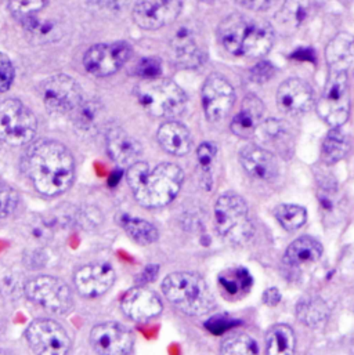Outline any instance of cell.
<instances>
[{"label":"cell","mask_w":354,"mask_h":355,"mask_svg":"<svg viewBox=\"0 0 354 355\" xmlns=\"http://www.w3.org/2000/svg\"><path fill=\"white\" fill-rule=\"evenodd\" d=\"M171 50L180 68L194 69L201 67L206 60V51L199 46L195 31L188 25L177 28L171 40Z\"/></svg>","instance_id":"obj_18"},{"label":"cell","mask_w":354,"mask_h":355,"mask_svg":"<svg viewBox=\"0 0 354 355\" xmlns=\"http://www.w3.org/2000/svg\"><path fill=\"white\" fill-rule=\"evenodd\" d=\"M37 119L33 112L17 98L0 101V141L21 147L33 141Z\"/></svg>","instance_id":"obj_7"},{"label":"cell","mask_w":354,"mask_h":355,"mask_svg":"<svg viewBox=\"0 0 354 355\" xmlns=\"http://www.w3.org/2000/svg\"><path fill=\"white\" fill-rule=\"evenodd\" d=\"M99 7L108 11L122 10L130 0H93Z\"/></svg>","instance_id":"obj_48"},{"label":"cell","mask_w":354,"mask_h":355,"mask_svg":"<svg viewBox=\"0 0 354 355\" xmlns=\"http://www.w3.org/2000/svg\"><path fill=\"white\" fill-rule=\"evenodd\" d=\"M235 325H237V321L227 315H214V317L209 318L205 324L206 329L213 335H223L224 332H227L228 329H231Z\"/></svg>","instance_id":"obj_43"},{"label":"cell","mask_w":354,"mask_h":355,"mask_svg":"<svg viewBox=\"0 0 354 355\" xmlns=\"http://www.w3.org/2000/svg\"><path fill=\"white\" fill-rule=\"evenodd\" d=\"M46 6L47 0H10L8 10L15 19L24 22L39 15Z\"/></svg>","instance_id":"obj_38"},{"label":"cell","mask_w":354,"mask_h":355,"mask_svg":"<svg viewBox=\"0 0 354 355\" xmlns=\"http://www.w3.org/2000/svg\"><path fill=\"white\" fill-rule=\"evenodd\" d=\"M220 355H260L256 340L245 334L227 336L221 346Z\"/></svg>","instance_id":"obj_37"},{"label":"cell","mask_w":354,"mask_h":355,"mask_svg":"<svg viewBox=\"0 0 354 355\" xmlns=\"http://www.w3.org/2000/svg\"><path fill=\"white\" fill-rule=\"evenodd\" d=\"M162 293L181 313L199 317L213 307V296L206 281L194 272H172L162 282Z\"/></svg>","instance_id":"obj_3"},{"label":"cell","mask_w":354,"mask_h":355,"mask_svg":"<svg viewBox=\"0 0 354 355\" xmlns=\"http://www.w3.org/2000/svg\"><path fill=\"white\" fill-rule=\"evenodd\" d=\"M296 347L295 332L284 324L274 325L266 336V355H294Z\"/></svg>","instance_id":"obj_30"},{"label":"cell","mask_w":354,"mask_h":355,"mask_svg":"<svg viewBox=\"0 0 354 355\" xmlns=\"http://www.w3.org/2000/svg\"><path fill=\"white\" fill-rule=\"evenodd\" d=\"M157 139L160 146L174 157H184L192 148L189 130L177 121H167L158 129Z\"/></svg>","instance_id":"obj_23"},{"label":"cell","mask_w":354,"mask_h":355,"mask_svg":"<svg viewBox=\"0 0 354 355\" xmlns=\"http://www.w3.org/2000/svg\"><path fill=\"white\" fill-rule=\"evenodd\" d=\"M142 108L155 118L174 121L184 114L187 96L184 90L169 79L143 80L135 90Z\"/></svg>","instance_id":"obj_4"},{"label":"cell","mask_w":354,"mask_h":355,"mask_svg":"<svg viewBox=\"0 0 354 355\" xmlns=\"http://www.w3.org/2000/svg\"><path fill=\"white\" fill-rule=\"evenodd\" d=\"M276 72V68L269 61H260L258 62L249 72V78L255 83H266L273 78Z\"/></svg>","instance_id":"obj_44"},{"label":"cell","mask_w":354,"mask_h":355,"mask_svg":"<svg viewBox=\"0 0 354 355\" xmlns=\"http://www.w3.org/2000/svg\"><path fill=\"white\" fill-rule=\"evenodd\" d=\"M239 162L246 172L258 181H271L278 173L274 154L260 146H246L239 151Z\"/></svg>","instance_id":"obj_19"},{"label":"cell","mask_w":354,"mask_h":355,"mask_svg":"<svg viewBox=\"0 0 354 355\" xmlns=\"http://www.w3.org/2000/svg\"><path fill=\"white\" fill-rule=\"evenodd\" d=\"M103 114V107L100 101L94 98H83L82 103L75 108V111L69 115L76 129L82 132L93 130Z\"/></svg>","instance_id":"obj_34"},{"label":"cell","mask_w":354,"mask_h":355,"mask_svg":"<svg viewBox=\"0 0 354 355\" xmlns=\"http://www.w3.org/2000/svg\"><path fill=\"white\" fill-rule=\"evenodd\" d=\"M326 58L330 69L348 71L354 58V36L348 32H341L331 39L326 49Z\"/></svg>","instance_id":"obj_26"},{"label":"cell","mask_w":354,"mask_h":355,"mask_svg":"<svg viewBox=\"0 0 354 355\" xmlns=\"http://www.w3.org/2000/svg\"><path fill=\"white\" fill-rule=\"evenodd\" d=\"M349 153V140L342 128H331L327 133L323 147L321 158L327 165H335L341 162Z\"/></svg>","instance_id":"obj_31"},{"label":"cell","mask_w":354,"mask_h":355,"mask_svg":"<svg viewBox=\"0 0 354 355\" xmlns=\"http://www.w3.org/2000/svg\"><path fill=\"white\" fill-rule=\"evenodd\" d=\"M24 164L32 185L44 196L64 193L75 178V161L71 151L56 140L33 143L26 151Z\"/></svg>","instance_id":"obj_1"},{"label":"cell","mask_w":354,"mask_h":355,"mask_svg":"<svg viewBox=\"0 0 354 355\" xmlns=\"http://www.w3.org/2000/svg\"><path fill=\"white\" fill-rule=\"evenodd\" d=\"M251 18H246L245 15L239 12H234L227 15L217 28V36L228 53L233 55H241V47L249 26Z\"/></svg>","instance_id":"obj_24"},{"label":"cell","mask_w":354,"mask_h":355,"mask_svg":"<svg viewBox=\"0 0 354 355\" xmlns=\"http://www.w3.org/2000/svg\"><path fill=\"white\" fill-rule=\"evenodd\" d=\"M115 282V271L107 263H93L81 267L74 275L78 293L87 299L106 295Z\"/></svg>","instance_id":"obj_15"},{"label":"cell","mask_w":354,"mask_h":355,"mask_svg":"<svg viewBox=\"0 0 354 355\" xmlns=\"http://www.w3.org/2000/svg\"><path fill=\"white\" fill-rule=\"evenodd\" d=\"M242 7L252 11H263L274 4L276 0H237Z\"/></svg>","instance_id":"obj_46"},{"label":"cell","mask_w":354,"mask_h":355,"mask_svg":"<svg viewBox=\"0 0 354 355\" xmlns=\"http://www.w3.org/2000/svg\"><path fill=\"white\" fill-rule=\"evenodd\" d=\"M255 136L262 141L263 146L276 148V147H281L283 144L287 143V140L289 139V129H288L287 123H284L276 118H271V119H266L260 123Z\"/></svg>","instance_id":"obj_35"},{"label":"cell","mask_w":354,"mask_h":355,"mask_svg":"<svg viewBox=\"0 0 354 355\" xmlns=\"http://www.w3.org/2000/svg\"><path fill=\"white\" fill-rule=\"evenodd\" d=\"M135 73L144 80L158 79L162 73V62L155 57H147L139 61L135 68Z\"/></svg>","instance_id":"obj_40"},{"label":"cell","mask_w":354,"mask_h":355,"mask_svg":"<svg viewBox=\"0 0 354 355\" xmlns=\"http://www.w3.org/2000/svg\"><path fill=\"white\" fill-rule=\"evenodd\" d=\"M90 345L99 355H129L135 346V336L121 324L104 322L92 329Z\"/></svg>","instance_id":"obj_14"},{"label":"cell","mask_w":354,"mask_h":355,"mask_svg":"<svg viewBox=\"0 0 354 355\" xmlns=\"http://www.w3.org/2000/svg\"><path fill=\"white\" fill-rule=\"evenodd\" d=\"M158 272H160V267L155 266V264H150L147 266L142 274L137 275V284L139 286H144L146 284H150V282H154L158 277Z\"/></svg>","instance_id":"obj_45"},{"label":"cell","mask_w":354,"mask_h":355,"mask_svg":"<svg viewBox=\"0 0 354 355\" xmlns=\"http://www.w3.org/2000/svg\"><path fill=\"white\" fill-rule=\"evenodd\" d=\"M323 254V245L312 236L295 239L285 252V261L291 267H303L316 263Z\"/></svg>","instance_id":"obj_25"},{"label":"cell","mask_w":354,"mask_h":355,"mask_svg":"<svg viewBox=\"0 0 354 355\" xmlns=\"http://www.w3.org/2000/svg\"><path fill=\"white\" fill-rule=\"evenodd\" d=\"M40 97L44 107L57 115H71L85 98L81 85L64 73L53 75L42 82Z\"/></svg>","instance_id":"obj_9"},{"label":"cell","mask_w":354,"mask_h":355,"mask_svg":"<svg viewBox=\"0 0 354 355\" xmlns=\"http://www.w3.org/2000/svg\"><path fill=\"white\" fill-rule=\"evenodd\" d=\"M0 355H11L10 353H7V352H3V350H0Z\"/></svg>","instance_id":"obj_50"},{"label":"cell","mask_w":354,"mask_h":355,"mask_svg":"<svg viewBox=\"0 0 354 355\" xmlns=\"http://www.w3.org/2000/svg\"><path fill=\"white\" fill-rule=\"evenodd\" d=\"M277 105L284 114L291 116L307 114L314 105L312 86L299 78L287 79L277 90Z\"/></svg>","instance_id":"obj_17"},{"label":"cell","mask_w":354,"mask_h":355,"mask_svg":"<svg viewBox=\"0 0 354 355\" xmlns=\"http://www.w3.org/2000/svg\"><path fill=\"white\" fill-rule=\"evenodd\" d=\"M106 147L110 158L125 168L139 162L143 154L142 144L121 128H111L107 132Z\"/></svg>","instance_id":"obj_20"},{"label":"cell","mask_w":354,"mask_h":355,"mask_svg":"<svg viewBox=\"0 0 354 355\" xmlns=\"http://www.w3.org/2000/svg\"><path fill=\"white\" fill-rule=\"evenodd\" d=\"M253 284L251 272L244 267L228 268L219 275V285L221 292L228 297H242L246 295Z\"/></svg>","instance_id":"obj_28"},{"label":"cell","mask_w":354,"mask_h":355,"mask_svg":"<svg viewBox=\"0 0 354 355\" xmlns=\"http://www.w3.org/2000/svg\"><path fill=\"white\" fill-rule=\"evenodd\" d=\"M183 0H140L132 11L137 26L155 31L172 24L181 14Z\"/></svg>","instance_id":"obj_13"},{"label":"cell","mask_w":354,"mask_h":355,"mask_svg":"<svg viewBox=\"0 0 354 355\" xmlns=\"http://www.w3.org/2000/svg\"><path fill=\"white\" fill-rule=\"evenodd\" d=\"M274 216L280 225L292 232L302 228L307 221V210L294 203H283L274 209Z\"/></svg>","instance_id":"obj_36"},{"label":"cell","mask_w":354,"mask_h":355,"mask_svg":"<svg viewBox=\"0 0 354 355\" xmlns=\"http://www.w3.org/2000/svg\"><path fill=\"white\" fill-rule=\"evenodd\" d=\"M32 40L39 43L56 42L61 36L60 25L53 18H40L39 15L21 22Z\"/></svg>","instance_id":"obj_33"},{"label":"cell","mask_w":354,"mask_h":355,"mask_svg":"<svg viewBox=\"0 0 354 355\" xmlns=\"http://www.w3.org/2000/svg\"><path fill=\"white\" fill-rule=\"evenodd\" d=\"M202 107L209 122L223 121L235 103V92L230 82L220 75H210L202 86Z\"/></svg>","instance_id":"obj_12"},{"label":"cell","mask_w":354,"mask_h":355,"mask_svg":"<svg viewBox=\"0 0 354 355\" xmlns=\"http://www.w3.org/2000/svg\"><path fill=\"white\" fill-rule=\"evenodd\" d=\"M330 315V307L327 302L320 296H305L299 300L296 306V317L298 320L309 327L316 328L327 321Z\"/></svg>","instance_id":"obj_27"},{"label":"cell","mask_w":354,"mask_h":355,"mask_svg":"<svg viewBox=\"0 0 354 355\" xmlns=\"http://www.w3.org/2000/svg\"><path fill=\"white\" fill-rule=\"evenodd\" d=\"M132 54L133 49L125 40L99 43L86 50L83 67L96 78H107L117 73L130 60Z\"/></svg>","instance_id":"obj_10"},{"label":"cell","mask_w":354,"mask_h":355,"mask_svg":"<svg viewBox=\"0 0 354 355\" xmlns=\"http://www.w3.org/2000/svg\"><path fill=\"white\" fill-rule=\"evenodd\" d=\"M26 342L36 355H68L72 342L67 329L53 320H35L25 332Z\"/></svg>","instance_id":"obj_11"},{"label":"cell","mask_w":354,"mask_h":355,"mask_svg":"<svg viewBox=\"0 0 354 355\" xmlns=\"http://www.w3.org/2000/svg\"><path fill=\"white\" fill-rule=\"evenodd\" d=\"M25 296L54 314H67L74 307V295L71 288L50 275H40L29 279L24 286Z\"/></svg>","instance_id":"obj_8"},{"label":"cell","mask_w":354,"mask_h":355,"mask_svg":"<svg viewBox=\"0 0 354 355\" xmlns=\"http://www.w3.org/2000/svg\"><path fill=\"white\" fill-rule=\"evenodd\" d=\"M342 259H344V264H345L346 267L354 268V243L349 245V246L346 248V250H345Z\"/></svg>","instance_id":"obj_49"},{"label":"cell","mask_w":354,"mask_h":355,"mask_svg":"<svg viewBox=\"0 0 354 355\" xmlns=\"http://www.w3.org/2000/svg\"><path fill=\"white\" fill-rule=\"evenodd\" d=\"M119 224L126 231V234L140 245H151L157 242L160 236V232L154 224L139 217L121 214Z\"/></svg>","instance_id":"obj_32"},{"label":"cell","mask_w":354,"mask_h":355,"mask_svg":"<svg viewBox=\"0 0 354 355\" xmlns=\"http://www.w3.org/2000/svg\"><path fill=\"white\" fill-rule=\"evenodd\" d=\"M216 155H217V148L214 147V144H212L209 141L202 143L198 147V150H196L198 165H199V169H201V172H202V175L205 178V182L209 181L208 178H210Z\"/></svg>","instance_id":"obj_39"},{"label":"cell","mask_w":354,"mask_h":355,"mask_svg":"<svg viewBox=\"0 0 354 355\" xmlns=\"http://www.w3.org/2000/svg\"><path fill=\"white\" fill-rule=\"evenodd\" d=\"M263 116H264L263 101L255 94H248L241 104V110L231 121L230 129L237 137L249 139L255 136L258 128L263 122Z\"/></svg>","instance_id":"obj_21"},{"label":"cell","mask_w":354,"mask_h":355,"mask_svg":"<svg viewBox=\"0 0 354 355\" xmlns=\"http://www.w3.org/2000/svg\"><path fill=\"white\" fill-rule=\"evenodd\" d=\"M274 37V28L270 22L251 19L241 47V55L249 58L264 57L273 49Z\"/></svg>","instance_id":"obj_22"},{"label":"cell","mask_w":354,"mask_h":355,"mask_svg":"<svg viewBox=\"0 0 354 355\" xmlns=\"http://www.w3.org/2000/svg\"><path fill=\"white\" fill-rule=\"evenodd\" d=\"M126 180L142 206L157 209L175 200L184 182V172L169 162L151 169L146 162L139 161L128 168Z\"/></svg>","instance_id":"obj_2"},{"label":"cell","mask_w":354,"mask_h":355,"mask_svg":"<svg viewBox=\"0 0 354 355\" xmlns=\"http://www.w3.org/2000/svg\"><path fill=\"white\" fill-rule=\"evenodd\" d=\"M124 314L135 322H149L161 315L164 304L161 297L146 286H136L121 300Z\"/></svg>","instance_id":"obj_16"},{"label":"cell","mask_w":354,"mask_h":355,"mask_svg":"<svg viewBox=\"0 0 354 355\" xmlns=\"http://www.w3.org/2000/svg\"><path fill=\"white\" fill-rule=\"evenodd\" d=\"M214 223L220 236L234 245L246 243L255 232L246 202L234 192H226L216 200Z\"/></svg>","instance_id":"obj_5"},{"label":"cell","mask_w":354,"mask_h":355,"mask_svg":"<svg viewBox=\"0 0 354 355\" xmlns=\"http://www.w3.org/2000/svg\"><path fill=\"white\" fill-rule=\"evenodd\" d=\"M283 296L280 293V291L277 288H269L266 289V292L263 293V302L266 306L269 307H276L280 304Z\"/></svg>","instance_id":"obj_47"},{"label":"cell","mask_w":354,"mask_h":355,"mask_svg":"<svg viewBox=\"0 0 354 355\" xmlns=\"http://www.w3.org/2000/svg\"><path fill=\"white\" fill-rule=\"evenodd\" d=\"M199 1H205V3H212V1H214V0H199Z\"/></svg>","instance_id":"obj_51"},{"label":"cell","mask_w":354,"mask_h":355,"mask_svg":"<svg viewBox=\"0 0 354 355\" xmlns=\"http://www.w3.org/2000/svg\"><path fill=\"white\" fill-rule=\"evenodd\" d=\"M18 205V193L10 185L0 182V220L8 217Z\"/></svg>","instance_id":"obj_41"},{"label":"cell","mask_w":354,"mask_h":355,"mask_svg":"<svg viewBox=\"0 0 354 355\" xmlns=\"http://www.w3.org/2000/svg\"><path fill=\"white\" fill-rule=\"evenodd\" d=\"M14 76H15V69H14L12 61L7 54L0 51V93H6L11 87L14 82Z\"/></svg>","instance_id":"obj_42"},{"label":"cell","mask_w":354,"mask_h":355,"mask_svg":"<svg viewBox=\"0 0 354 355\" xmlns=\"http://www.w3.org/2000/svg\"><path fill=\"white\" fill-rule=\"evenodd\" d=\"M312 0H284L281 10L277 12V24L288 31L301 28L310 15Z\"/></svg>","instance_id":"obj_29"},{"label":"cell","mask_w":354,"mask_h":355,"mask_svg":"<svg viewBox=\"0 0 354 355\" xmlns=\"http://www.w3.org/2000/svg\"><path fill=\"white\" fill-rule=\"evenodd\" d=\"M316 110L331 128H342L348 122L351 115L348 71L330 69L323 94L316 103Z\"/></svg>","instance_id":"obj_6"}]
</instances>
